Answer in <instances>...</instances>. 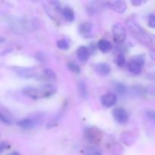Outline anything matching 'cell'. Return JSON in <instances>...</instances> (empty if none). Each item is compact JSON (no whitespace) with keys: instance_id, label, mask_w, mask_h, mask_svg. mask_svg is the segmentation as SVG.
<instances>
[{"instance_id":"23","label":"cell","mask_w":155,"mask_h":155,"mask_svg":"<svg viewBox=\"0 0 155 155\" xmlns=\"http://www.w3.org/2000/svg\"><path fill=\"white\" fill-rule=\"evenodd\" d=\"M45 77L49 80H55L57 79V75L55 72L51 69H45L43 71Z\"/></svg>"},{"instance_id":"4","label":"cell","mask_w":155,"mask_h":155,"mask_svg":"<svg viewBox=\"0 0 155 155\" xmlns=\"http://www.w3.org/2000/svg\"><path fill=\"white\" fill-rule=\"evenodd\" d=\"M144 64H145V59L142 57H137L129 62L127 68L130 73L138 75L142 72Z\"/></svg>"},{"instance_id":"12","label":"cell","mask_w":155,"mask_h":155,"mask_svg":"<svg viewBox=\"0 0 155 155\" xmlns=\"http://www.w3.org/2000/svg\"><path fill=\"white\" fill-rule=\"evenodd\" d=\"M95 73L101 77H105L110 73V66L107 63H98L94 67Z\"/></svg>"},{"instance_id":"16","label":"cell","mask_w":155,"mask_h":155,"mask_svg":"<svg viewBox=\"0 0 155 155\" xmlns=\"http://www.w3.org/2000/svg\"><path fill=\"white\" fill-rule=\"evenodd\" d=\"M98 48L101 50L102 52L107 53L110 52L112 50V45L107 39H100L98 42Z\"/></svg>"},{"instance_id":"7","label":"cell","mask_w":155,"mask_h":155,"mask_svg":"<svg viewBox=\"0 0 155 155\" xmlns=\"http://www.w3.org/2000/svg\"><path fill=\"white\" fill-rule=\"evenodd\" d=\"M115 121L120 124H125L129 120V114L123 107H116L112 112Z\"/></svg>"},{"instance_id":"5","label":"cell","mask_w":155,"mask_h":155,"mask_svg":"<svg viewBox=\"0 0 155 155\" xmlns=\"http://www.w3.org/2000/svg\"><path fill=\"white\" fill-rule=\"evenodd\" d=\"M84 138L89 143L96 144L101 140V133L98 129L87 128L84 132Z\"/></svg>"},{"instance_id":"21","label":"cell","mask_w":155,"mask_h":155,"mask_svg":"<svg viewBox=\"0 0 155 155\" xmlns=\"http://www.w3.org/2000/svg\"><path fill=\"white\" fill-rule=\"evenodd\" d=\"M68 68L70 71H71L72 73L76 74H79L81 72V68H80L77 64H76L75 62L70 61L68 63Z\"/></svg>"},{"instance_id":"33","label":"cell","mask_w":155,"mask_h":155,"mask_svg":"<svg viewBox=\"0 0 155 155\" xmlns=\"http://www.w3.org/2000/svg\"><path fill=\"white\" fill-rule=\"evenodd\" d=\"M8 155H21V154H20L18 152H17V151H14V152L10 153V154H8Z\"/></svg>"},{"instance_id":"27","label":"cell","mask_w":155,"mask_h":155,"mask_svg":"<svg viewBox=\"0 0 155 155\" xmlns=\"http://www.w3.org/2000/svg\"><path fill=\"white\" fill-rule=\"evenodd\" d=\"M0 120L2 124H6V125H12L13 124V121L2 113H1V114H0Z\"/></svg>"},{"instance_id":"10","label":"cell","mask_w":155,"mask_h":155,"mask_svg":"<svg viewBox=\"0 0 155 155\" xmlns=\"http://www.w3.org/2000/svg\"><path fill=\"white\" fill-rule=\"evenodd\" d=\"M92 24L89 22H83L79 25L78 31L80 34L84 38L92 37L93 34Z\"/></svg>"},{"instance_id":"18","label":"cell","mask_w":155,"mask_h":155,"mask_svg":"<svg viewBox=\"0 0 155 155\" xmlns=\"http://www.w3.org/2000/svg\"><path fill=\"white\" fill-rule=\"evenodd\" d=\"M114 89L116 91L117 93H118L120 95H124L128 92V89L126 86L125 84L120 82H114Z\"/></svg>"},{"instance_id":"6","label":"cell","mask_w":155,"mask_h":155,"mask_svg":"<svg viewBox=\"0 0 155 155\" xmlns=\"http://www.w3.org/2000/svg\"><path fill=\"white\" fill-rule=\"evenodd\" d=\"M12 70L18 77L24 79L33 78L37 75V72L34 68H21V67H14Z\"/></svg>"},{"instance_id":"28","label":"cell","mask_w":155,"mask_h":155,"mask_svg":"<svg viewBox=\"0 0 155 155\" xmlns=\"http://www.w3.org/2000/svg\"><path fill=\"white\" fill-rule=\"evenodd\" d=\"M148 25H149L150 27H151V28H155V15L154 14H152V15H149V17H148Z\"/></svg>"},{"instance_id":"22","label":"cell","mask_w":155,"mask_h":155,"mask_svg":"<svg viewBox=\"0 0 155 155\" xmlns=\"http://www.w3.org/2000/svg\"><path fill=\"white\" fill-rule=\"evenodd\" d=\"M58 48L61 50H68L70 48V42H68V39H61L57 42Z\"/></svg>"},{"instance_id":"11","label":"cell","mask_w":155,"mask_h":155,"mask_svg":"<svg viewBox=\"0 0 155 155\" xmlns=\"http://www.w3.org/2000/svg\"><path fill=\"white\" fill-rule=\"evenodd\" d=\"M39 89H40L41 92H42L43 98L50 97L57 92V86H56V85L50 83H44V84L41 86Z\"/></svg>"},{"instance_id":"25","label":"cell","mask_w":155,"mask_h":155,"mask_svg":"<svg viewBox=\"0 0 155 155\" xmlns=\"http://www.w3.org/2000/svg\"><path fill=\"white\" fill-rule=\"evenodd\" d=\"M117 64L119 67H124L126 64V58L124 56V54H119L117 57L116 59Z\"/></svg>"},{"instance_id":"26","label":"cell","mask_w":155,"mask_h":155,"mask_svg":"<svg viewBox=\"0 0 155 155\" xmlns=\"http://www.w3.org/2000/svg\"><path fill=\"white\" fill-rule=\"evenodd\" d=\"M145 115L150 121L153 123L155 125V110H148L145 112Z\"/></svg>"},{"instance_id":"14","label":"cell","mask_w":155,"mask_h":155,"mask_svg":"<svg viewBox=\"0 0 155 155\" xmlns=\"http://www.w3.org/2000/svg\"><path fill=\"white\" fill-rule=\"evenodd\" d=\"M109 7L112 9L113 11H114L115 12H117V13H124L126 12L127 8V4H126L125 2L124 1H115L113 2H110L108 4Z\"/></svg>"},{"instance_id":"2","label":"cell","mask_w":155,"mask_h":155,"mask_svg":"<svg viewBox=\"0 0 155 155\" xmlns=\"http://www.w3.org/2000/svg\"><path fill=\"white\" fill-rule=\"evenodd\" d=\"M37 23L33 21H28L24 18L12 17L9 19L8 25L13 32L16 33H23L27 30L33 29L37 25Z\"/></svg>"},{"instance_id":"3","label":"cell","mask_w":155,"mask_h":155,"mask_svg":"<svg viewBox=\"0 0 155 155\" xmlns=\"http://www.w3.org/2000/svg\"><path fill=\"white\" fill-rule=\"evenodd\" d=\"M114 40L117 43H123L127 38V30L126 28L120 24H116L112 28Z\"/></svg>"},{"instance_id":"29","label":"cell","mask_w":155,"mask_h":155,"mask_svg":"<svg viewBox=\"0 0 155 155\" xmlns=\"http://www.w3.org/2000/svg\"><path fill=\"white\" fill-rule=\"evenodd\" d=\"M8 147H9V145H8L7 142H2L1 144H0V152L2 153L3 151H4L5 149H7Z\"/></svg>"},{"instance_id":"32","label":"cell","mask_w":155,"mask_h":155,"mask_svg":"<svg viewBox=\"0 0 155 155\" xmlns=\"http://www.w3.org/2000/svg\"><path fill=\"white\" fill-rule=\"evenodd\" d=\"M89 155H101V154L100 152H98V151H92V152L89 153Z\"/></svg>"},{"instance_id":"24","label":"cell","mask_w":155,"mask_h":155,"mask_svg":"<svg viewBox=\"0 0 155 155\" xmlns=\"http://www.w3.org/2000/svg\"><path fill=\"white\" fill-rule=\"evenodd\" d=\"M132 93L134 94V95H137V96H141V95H143V93L145 92V89L142 87V86H139V85H136L132 87Z\"/></svg>"},{"instance_id":"9","label":"cell","mask_w":155,"mask_h":155,"mask_svg":"<svg viewBox=\"0 0 155 155\" xmlns=\"http://www.w3.org/2000/svg\"><path fill=\"white\" fill-rule=\"evenodd\" d=\"M117 101V97L114 93H106L101 97V103L103 107H111Z\"/></svg>"},{"instance_id":"30","label":"cell","mask_w":155,"mask_h":155,"mask_svg":"<svg viewBox=\"0 0 155 155\" xmlns=\"http://www.w3.org/2000/svg\"><path fill=\"white\" fill-rule=\"evenodd\" d=\"M145 2H146V1H143V0H133V1H131L132 4L135 6H139Z\"/></svg>"},{"instance_id":"13","label":"cell","mask_w":155,"mask_h":155,"mask_svg":"<svg viewBox=\"0 0 155 155\" xmlns=\"http://www.w3.org/2000/svg\"><path fill=\"white\" fill-rule=\"evenodd\" d=\"M77 56L80 62H86L90 57V51L87 47L80 46L77 50Z\"/></svg>"},{"instance_id":"1","label":"cell","mask_w":155,"mask_h":155,"mask_svg":"<svg viewBox=\"0 0 155 155\" xmlns=\"http://www.w3.org/2000/svg\"><path fill=\"white\" fill-rule=\"evenodd\" d=\"M129 31L131 33L133 37L144 46L149 47L152 44V39L150 37L145 29L139 25L136 21L133 19H128L126 21Z\"/></svg>"},{"instance_id":"15","label":"cell","mask_w":155,"mask_h":155,"mask_svg":"<svg viewBox=\"0 0 155 155\" xmlns=\"http://www.w3.org/2000/svg\"><path fill=\"white\" fill-rule=\"evenodd\" d=\"M18 126L20 127L21 128L24 129V130H32L35 127V121L33 120L32 119H29V118H27V119H23L21 120L20 121L18 122Z\"/></svg>"},{"instance_id":"19","label":"cell","mask_w":155,"mask_h":155,"mask_svg":"<svg viewBox=\"0 0 155 155\" xmlns=\"http://www.w3.org/2000/svg\"><path fill=\"white\" fill-rule=\"evenodd\" d=\"M77 89H78V92L81 98H87L88 97V90L86 85L84 81L81 80V81L78 82L77 83Z\"/></svg>"},{"instance_id":"31","label":"cell","mask_w":155,"mask_h":155,"mask_svg":"<svg viewBox=\"0 0 155 155\" xmlns=\"http://www.w3.org/2000/svg\"><path fill=\"white\" fill-rule=\"evenodd\" d=\"M149 56L155 62V49H151L149 50Z\"/></svg>"},{"instance_id":"17","label":"cell","mask_w":155,"mask_h":155,"mask_svg":"<svg viewBox=\"0 0 155 155\" xmlns=\"http://www.w3.org/2000/svg\"><path fill=\"white\" fill-rule=\"evenodd\" d=\"M62 15L68 22H72L75 19V13L74 10L70 7H65L62 9Z\"/></svg>"},{"instance_id":"20","label":"cell","mask_w":155,"mask_h":155,"mask_svg":"<svg viewBox=\"0 0 155 155\" xmlns=\"http://www.w3.org/2000/svg\"><path fill=\"white\" fill-rule=\"evenodd\" d=\"M104 3L101 4V2H92L90 5H89L87 7V11L89 14L92 15V14H95L101 8L102 6H104Z\"/></svg>"},{"instance_id":"8","label":"cell","mask_w":155,"mask_h":155,"mask_svg":"<svg viewBox=\"0 0 155 155\" xmlns=\"http://www.w3.org/2000/svg\"><path fill=\"white\" fill-rule=\"evenodd\" d=\"M22 93L26 96L32 98V99L37 100L43 98L42 93L40 89L33 87V86H26L22 89Z\"/></svg>"}]
</instances>
